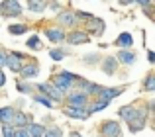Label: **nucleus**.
Masks as SVG:
<instances>
[{
	"mask_svg": "<svg viewBox=\"0 0 155 137\" xmlns=\"http://www.w3.org/2000/svg\"><path fill=\"white\" fill-rule=\"evenodd\" d=\"M118 118L122 119L124 123H130L134 119H149L147 108H145V102H132V104H124V106L118 108Z\"/></svg>",
	"mask_w": 155,
	"mask_h": 137,
	"instance_id": "1",
	"label": "nucleus"
},
{
	"mask_svg": "<svg viewBox=\"0 0 155 137\" xmlns=\"http://www.w3.org/2000/svg\"><path fill=\"white\" fill-rule=\"evenodd\" d=\"M79 76L81 75H77V72H71V71L61 68V71H55V72H53V76L49 78V82L57 88V90H61V92H65V94H67L69 90H73V88H75V82L79 80Z\"/></svg>",
	"mask_w": 155,
	"mask_h": 137,
	"instance_id": "2",
	"label": "nucleus"
},
{
	"mask_svg": "<svg viewBox=\"0 0 155 137\" xmlns=\"http://www.w3.org/2000/svg\"><path fill=\"white\" fill-rule=\"evenodd\" d=\"M53 24H55V26H59L61 30H65V31H71V30H75V27H81L79 22H77V18H75V10H73L69 4L59 12V14H55Z\"/></svg>",
	"mask_w": 155,
	"mask_h": 137,
	"instance_id": "3",
	"label": "nucleus"
},
{
	"mask_svg": "<svg viewBox=\"0 0 155 137\" xmlns=\"http://www.w3.org/2000/svg\"><path fill=\"white\" fill-rule=\"evenodd\" d=\"M100 88H102V84H98V82H92V80H88V78H84V76H79V80L75 82V88L73 90H77V92H81V94H84L87 98H96V94L100 92Z\"/></svg>",
	"mask_w": 155,
	"mask_h": 137,
	"instance_id": "4",
	"label": "nucleus"
},
{
	"mask_svg": "<svg viewBox=\"0 0 155 137\" xmlns=\"http://www.w3.org/2000/svg\"><path fill=\"white\" fill-rule=\"evenodd\" d=\"M124 127L118 119H102L98 123V137H122Z\"/></svg>",
	"mask_w": 155,
	"mask_h": 137,
	"instance_id": "5",
	"label": "nucleus"
},
{
	"mask_svg": "<svg viewBox=\"0 0 155 137\" xmlns=\"http://www.w3.org/2000/svg\"><path fill=\"white\" fill-rule=\"evenodd\" d=\"M24 14V4L20 0H2L0 2V18H20Z\"/></svg>",
	"mask_w": 155,
	"mask_h": 137,
	"instance_id": "6",
	"label": "nucleus"
},
{
	"mask_svg": "<svg viewBox=\"0 0 155 137\" xmlns=\"http://www.w3.org/2000/svg\"><path fill=\"white\" fill-rule=\"evenodd\" d=\"M39 72H41V65H39V61L35 57H30L26 63H24L22 71H20V80H26V82H31L34 78H38Z\"/></svg>",
	"mask_w": 155,
	"mask_h": 137,
	"instance_id": "7",
	"label": "nucleus"
},
{
	"mask_svg": "<svg viewBox=\"0 0 155 137\" xmlns=\"http://www.w3.org/2000/svg\"><path fill=\"white\" fill-rule=\"evenodd\" d=\"M43 35H45V39L51 41L55 47H61L65 43V35H67V31L61 30V27L55 26V24H45V26H43Z\"/></svg>",
	"mask_w": 155,
	"mask_h": 137,
	"instance_id": "8",
	"label": "nucleus"
},
{
	"mask_svg": "<svg viewBox=\"0 0 155 137\" xmlns=\"http://www.w3.org/2000/svg\"><path fill=\"white\" fill-rule=\"evenodd\" d=\"M83 30H84V33H87L91 39L92 37H102L104 31H106V22L102 18H98V16H94L91 22H87L83 26Z\"/></svg>",
	"mask_w": 155,
	"mask_h": 137,
	"instance_id": "9",
	"label": "nucleus"
},
{
	"mask_svg": "<svg viewBox=\"0 0 155 137\" xmlns=\"http://www.w3.org/2000/svg\"><path fill=\"white\" fill-rule=\"evenodd\" d=\"M61 114L69 119H77V122H87L91 116H88L87 108L83 106H67V104H61Z\"/></svg>",
	"mask_w": 155,
	"mask_h": 137,
	"instance_id": "10",
	"label": "nucleus"
},
{
	"mask_svg": "<svg viewBox=\"0 0 155 137\" xmlns=\"http://www.w3.org/2000/svg\"><path fill=\"white\" fill-rule=\"evenodd\" d=\"M65 43H67V45H71V47L87 45V43H91V37L84 33L83 27H75V30L67 31V35H65Z\"/></svg>",
	"mask_w": 155,
	"mask_h": 137,
	"instance_id": "11",
	"label": "nucleus"
},
{
	"mask_svg": "<svg viewBox=\"0 0 155 137\" xmlns=\"http://www.w3.org/2000/svg\"><path fill=\"white\" fill-rule=\"evenodd\" d=\"M124 92H126V86H102L100 92L96 94V100H102V102L112 104V100L118 98V96H122Z\"/></svg>",
	"mask_w": 155,
	"mask_h": 137,
	"instance_id": "12",
	"label": "nucleus"
},
{
	"mask_svg": "<svg viewBox=\"0 0 155 137\" xmlns=\"http://www.w3.org/2000/svg\"><path fill=\"white\" fill-rule=\"evenodd\" d=\"M88 102H91V98H87L84 94H81V92H77V90H69L67 94H65V98H63V104H67V106H83V108H87Z\"/></svg>",
	"mask_w": 155,
	"mask_h": 137,
	"instance_id": "13",
	"label": "nucleus"
},
{
	"mask_svg": "<svg viewBox=\"0 0 155 137\" xmlns=\"http://www.w3.org/2000/svg\"><path fill=\"white\" fill-rule=\"evenodd\" d=\"M98 67H100V71H102L104 75H108V76H114L118 72V68H120V65H118V61H116L114 55H104V57L100 59Z\"/></svg>",
	"mask_w": 155,
	"mask_h": 137,
	"instance_id": "14",
	"label": "nucleus"
},
{
	"mask_svg": "<svg viewBox=\"0 0 155 137\" xmlns=\"http://www.w3.org/2000/svg\"><path fill=\"white\" fill-rule=\"evenodd\" d=\"M31 122H34V116L16 108V114H14V118H12V126H14V129H26Z\"/></svg>",
	"mask_w": 155,
	"mask_h": 137,
	"instance_id": "15",
	"label": "nucleus"
},
{
	"mask_svg": "<svg viewBox=\"0 0 155 137\" xmlns=\"http://www.w3.org/2000/svg\"><path fill=\"white\" fill-rule=\"evenodd\" d=\"M114 57H116L118 65H124V67H132L137 61V53L134 49H118V53Z\"/></svg>",
	"mask_w": 155,
	"mask_h": 137,
	"instance_id": "16",
	"label": "nucleus"
},
{
	"mask_svg": "<svg viewBox=\"0 0 155 137\" xmlns=\"http://www.w3.org/2000/svg\"><path fill=\"white\" fill-rule=\"evenodd\" d=\"M26 8H28L30 14L41 16V14H45V12H47V0H28Z\"/></svg>",
	"mask_w": 155,
	"mask_h": 137,
	"instance_id": "17",
	"label": "nucleus"
},
{
	"mask_svg": "<svg viewBox=\"0 0 155 137\" xmlns=\"http://www.w3.org/2000/svg\"><path fill=\"white\" fill-rule=\"evenodd\" d=\"M114 45H116L118 49H132L134 47V35L130 33V31H122V33H118V37L114 39Z\"/></svg>",
	"mask_w": 155,
	"mask_h": 137,
	"instance_id": "18",
	"label": "nucleus"
},
{
	"mask_svg": "<svg viewBox=\"0 0 155 137\" xmlns=\"http://www.w3.org/2000/svg\"><path fill=\"white\" fill-rule=\"evenodd\" d=\"M6 30H8V33H10V35L20 37V35H26L28 31H30V24H26V22H16V24H10Z\"/></svg>",
	"mask_w": 155,
	"mask_h": 137,
	"instance_id": "19",
	"label": "nucleus"
},
{
	"mask_svg": "<svg viewBox=\"0 0 155 137\" xmlns=\"http://www.w3.org/2000/svg\"><path fill=\"white\" fill-rule=\"evenodd\" d=\"M14 114H16L14 106H2L0 108V126H12Z\"/></svg>",
	"mask_w": 155,
	"mask_h": 137,
	"instance_id": "20",
	"label": "nucleus"
},
{
	"mask_svg": "<svg viewBox=\"0 0 155 137\" xmlns=\"http://www.w3.org/2000/svg\"><path fill=\"white\" fill-rule=\"evenodd\" d=\"M26 47H28L30 51H35V53L45 49V45H43V39L39 37V35H35V33H31L30 37L26 39Z\"/></svg>",
	"mask_w": 155,
	"mask_h": 137,
	"instance_id": "21",
	"label": "nucleus"
},
{
	"mask_svg": "<svg viewBox=\"0 0 155 137\" xmlns=\"http://www.w3.org/2000/svg\"><path fill=\"white\" fill-rule=\"evenodd\" d=\"M22 67H24V61H20L18 57H14L12 51H8V61H6V68H8V71L14 72V75H20Z\"/></svg>",
	"mask_w": 155,
	"mask_h": 137,
	"instance_id": "22",
	"label": "nucleus"
},
{
	"mask_svg": "<svg viewBox=\"0 0 155 137\" xmlns=\"http://www.w3.org/2000/svg\"><path fill=\"white\" fill-rule=\"evenodd\" d=\"M45 123H39V122H31L30 126L26 127V133L28 137H43V133H45Z\"/></svg>",
	"mask_w": 155,
	"mask_h": 137,
	"instance_id": "23",
	"label": "nucleus"
},
{
	"mask_svg": "<svg viewBox=\"0 0 155 137\" xmlns=\"http://www.w3.org/2000/svg\"><path fill=\"white\" fill-rule=\"evenodd\" d=\"M106 108H110L108 102H102V100L92 98L91 102H88V106H87V112H88V116H92V114H98V112H104Z\"/></svg>",
	"mask_w": 155,
	"mask_h": 137,
	"instance_id": "24",
	"label": "nucleus"
},
{
	"mask_svg": "<svg viewBox=\"0 0 155 137\" xmlns=\"http://www.w3.org/2000/svg\"><path fill=\"white\" fill-rule=\"evenodd\" d=\"M67 55H69V49H65L63 45H61V47H51V49H49V57H51V61H55V63L65 61Z\"/></svg>",
	"mask_w": 155,
	"mask_h": 137,
	"instance_id": "25",
	"label": "nucleus"
},
{
	"mask_svg": "<svg viewBox=\"0 0 155 137\" xmlns=\"http://www.w3.org/2000/svg\"><path fill=\"white\" fill-rule=\"evenodd\" d=\"M147 123H149V119H134V122H130V123H126V127H128V131L130 133H140V131H143L145 127H147Z\"/></svg>",
	"mask_w": 155,
	"mask_h": 137,
	"instance_id": "26",
	"label": "nucleus"
},
{
	"mask_svg": "<svg viewBox=\"0 0 155 137\" xmlns=\"http://www.w3.org/2000/svg\"><path fill=\"white\" fill-rule=\"evenodd\" d=\"M141 88H143V92H147V94H153L155 92V72H147V75L143 76Z\"/></svg>",
	"mask_w": 155,
	"mask_h": 137,
	"instance_id": "27",
	"label": "nucleus"
},
{
	"mask_svg": "<svg viewBox=\"0 0 155 137\" xmlns=\"http://www.w3.org/2000/svg\"><path fill=\"white\" fill-rule=\"evenodd\" d=\"M16 92H20V94H24V96H31L34 94V84L18 78L16 80Z\"/></svg>",
	"mask_w": 155,
	"mask_h": 137,
	"instance_id": "28",
	"label": "nucleus"
},
{
	"mask_svg": "<svg viewBox=\"0 0 155 137\" xmlns=\"http://www.w3.org/2000/svg\"><path fill=\"white\" fill-rule=\"evenodd\" d=\"M100 59H102V55L100 53H87V55H83V65L84 67H98V63H100Z\"/></svg>",
	"mask_w": 155,
	"mask_h": 137,
	"instance_id": "29",
	"label": "nucleus"
},
{
	"mask_svg": "<svg viewBox=\"0 0 155 137\" xmlns=\"http://www.w3.org/2000/svg\"><path fill=\"white\" fill-rule=\"evenodd\" d=\"M75 10V18H77V22H79V26L81 24H87V22H91L92 18H94V14L92 12H87V10H79V8H73Z\"/></svg>",
	"mask_w": 155,
	"mask_h": 137,
	"instance_id": "30",
	"label": "nucleus"
},
{
	"mask_svg": "<svg viewBox=\"0 0 155 137\" xmlns=\"http://www.w3.org/2000/svg\"><path fill=\"white\" fill-rule=\"evenodd\" d=\"M31 100H34L35 104H39V106H43L45 110H53V108H55V104H53L49 98L41 96V94H31Z\"/></svg>",
	"mask_w": 155,
	"mask_h": 137,
	"instance_id": "31",
	"label": "nucleus"
},
{
	"mask_svg": "<svg viewBox=\"0 0 155 137\" xmlns=\"http://www.w3.org/2000/svg\"><path fill=\"white\" fill-rule=\"evenodd\" d=\"M43 137H63V127L55 126V123H53V126H47Z\"/></svg>",
	"mask_w": 155,
	"mask_h": 137,
	"instance_id": "32",
	"label": "nucleus"
},
{
	"mask_svg": "<svg viewBox=\"0 0 155 137\" xmlns=\"http://www.w3.org/2000/svg\"><path fill=\"white\" fill-rule=\"evenodd\" d=\"M63 8H65V4H63V2H47V10L55 12V14H59Z\"/></svg>",
	"mask_w": 155,
	"mask_h": 137,
	"instance_id": "33",
	"label": "nucleus"
},
{
	"mask_svg": "<svg viewBox=\"0 0 155 137\" xmlns=\"http://www.w3.org/2000/svg\"><path fill=\"white\" fill-rule=\"evenodd\" d=\"M0 131H2V137H14L16 133L14 126H0Z\"/></svg>",
	"mask_w": 155,
	"mask_h": 137,
	"instance_id": "34",
	"label": "nucleus"
},
{
	"mask_svg": "<svg viewBox=\"0 0 155 137\" xmlns=\"http://www.w3.org/2000/svg\"><path fill=\"white\" fill-rule=\"evenodd\" d=\"M6 61H8V49H4V47H0V68H6Z\"/></svg>",
	"mask_w": 155,
	"mask_h": 137,
	"instance_id": "35",
	"label": "nucleus"
},
{
	"mask_svg": "<svg viewBox=\"0 0 155 137\" xmlns=\"http://www.w3.org/2000/svg\"><path fill=\"white\" fill-rule=\"evenodd\" d=\"M12 55H14V57H18L20 59V61H24V63H26L28 61V59H30V55H28V53H22V51H12Z\"/></svg>",
	"mask_w": 155,
	"mask_h": 137,
	"instance_id": "36",
	"label": "nucleus"
},
{
	"mask_svg": "<svg viewBox=\"0 0 155 137\" xmlns=\"http://www.w3.org/2000/svg\"><path fill=\"white\" fill-rule=\"evenodd\" d=\"M145 108H147L149 116H151V114H153V110H155V100H153V98H149L147 102H145Z\"/></svg>",
	"mask_w": 155,
	"mask_h": 137,
	"instance_id": "37",
	"label": "nucleus"
},
{
	"mask_svg": "<svg viewBox=\"0 0 155 137\" xmlns=\"http://www.w3.org/2000/svg\"><path fill=\"white\" fill-rule=\"evenodd\" d=\"M145 57H147V63H149V65H153V63H155V53H153L151 49L145 53Z\"/></svg>",
	"mask_w": 155,
	"mask_h": 137,
	"instance_id": "38",
	"label": "nucleus"
},
{
	"mask_svg": "<svg viewBox=\"0 0 155 137\" xmlns=\"http://www.w3.org/2000/svg\"><path fill=\"white\" fill-rule=\"evenodd\" d=\"M4 84H6V72L0 68V88H4Z\"/></svg>",
	"mask_w": 155,
	"mask_h": 137,
	"instance_id": "39",
	"label": "nucleus"
},
{
	"mask_svg": "<svg viewBox=\"0 0 155 137\" xmlns=\"http://www.w3.org/2000/svg\"><path fill=\"white\" fill-rule=\"evenodd\" d=\"M14 137H28V133H26V129H16Z\"/></svg>",
	"mask_w": 155,
	"mask_h": 137,
	"instance_id": "40",
	"label": "nucleus"
},
{
	"mask_svg": "<svg viewBox=\"0 0 155 137\" xmlns=\"http://www.w3.org/2000/svg\"><path fill=\"white\" fill-rule=\"evenodd\" d=\"M69 137H83V133H79V131H71Z\"/></svg>",
	"mask_w": 155,
	"mask_h": 137,
	"instance_id": "41",
	"label": "nucleus"
}]
</instances>
